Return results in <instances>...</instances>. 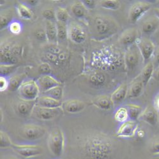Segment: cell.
Masks as SVG:
<instances>
[{
	"label": "cell",
	"mask_w": 159,
	"mask_h": 159,
	"mask_svg": "<svg viewBox=\"0 0 159 159\" xmlns=\"http://www.w3.org/2000/svg\"><path fill=\"white\" fill-rule=\"evenodd\" d=\"M113 150L111 138L102 132L86 135L80 144V151L84 159H111Z\"/></svg>",
	"instance_id": "1"
},
{
	"label": "cell",
	"mask_w": 159,
	"mask_h": 159,
	"mask_svg": "<svg viewBox=\"0 0 159 159\" xmlns=\"http://www.w3.org/2000/svg\"><path fill=\"white\" fill-rule=\"evenodd\" d=\"M92 36L97 40L105 39L116 34L119 25L111 17L103 15H96L90 21Z\"/></svg>",
	"instance_id": "2"
},
{
	"label": "cell",
	"mask_w": 159,
	"mask_h": 159,
	"mask_svg": "<svg viewBox=\"0 0 159 159\" xmlns=\"http://www.w3.org/2000/svg\"><path fill=\"white\" fill-rule=\"evenodd\" d=\"M47 146L50 153L56 157H60L63 153L65 147L64 132L59 128L53 129L48 135Z\"/></svg>",
	"instance_id": "3"
},
{
	"label": "cell",
	"mask_w": 159,
	"mask_h": 159,
	"mask_svg": "<svg viewBox=\"0 0 159 159\" xmlns=\"http://www.w3.org/2000/svg\"><path fill=\"white\" fill-rule=\"evenodd\" d=\"M20 99L27 101H36L38 98L40 89L36 81L34 80H25L17 90Z\"/></svg>",
	"instance_id": "4"
},
{
	"label": "cell",
	"mask_w": 159,
	"mask_h": 159,
	"mask_svg": "<svg viewBox=\"0 0 159 159\" xmlns=\"http://www.w3.org/2000/svg\"><path fill=\"white\" fill-rule=\"evenodd\" d=\"M46 129L36 124H26L22 126L19 133L25 139L35 141L42 138L46 134Z\"/></svg>",
	"instance_id": "5"
},
{
	"label": "cell",
	"mask_w": 159,
	"mask_h": 159,
	"mask_svg": "<svg viewBox=\"0 0 159 159\" xmlns=\"http://www.w3.org/2000/svg\"><path fill=\"white\" fill-rule=\"evenodd\" d=\"M16 153L24 158L37 157L42 155L43 150L40 146L34 144H16L12 148Z\"/></svg>",
	"instance_id": "6"
},
{
	"label": "cell",
	"mask_w": 159,
	"mask_h": 159,
	"mask_svg": "<svg viewBox=\"0 0 159 159\" xmlns=\"http://www.w3.org/2000/svg\"><path fill=\"white\" fill-rule=\"evenodd\" d=\"M64 113L62 107L56 108H47L36 105L32 115L36 118L41 120H52L60 116Z\"/></svg>",
	"instance_id": "7"
},
{
	"label": "cell",
	"mask_w": 159,
	"mask_h": 159,
	"mask_svg": "<svg viewBox=\"0 0 159 159\" xmlns=\"http://www.w3.org/2000/svg\"><path fill=\"white\" fill-rule=\"evenodd\" d=\"M152 5L145 2H139L132 5L129 10L128 20L131 24L136 23L145 14L150 10Z\"/></svg>",
	"instance_id": "8"
},
{
	"label": "cell",
	"mask_w": 159,
	"mask_h": 159,
	"mask_svg": "<svg viewBox=\"0 0 159 159\" xmlns=\"http://www.w3.org/2000/svg\"><path fill=\"white\" fill-rule=\"evenodd\" d=\"M141 56L140 52L136 44L127 47L124 57L126 69L128 71H132L136 68L139 64Z\"/></svg>",
	"instance_id": "9"
},
{
	"label": "cell",
	"mask_w": 159,
	"mask_h": 159,
	"mask_svg": "<svg viewBox=\"0 0 159 159\" xmlns=\"http://www.w3.org/2000/svg\"><path fill=\"white\" fill-rule=\"evenodd\" d=\"M68 31L69 39L76 44H81L86 39L87 34L84 28L75 21H71L68 24Z\"/></svg>",
	"instance_id": "10"
},
{
	"label": "cell",
	"mask_w": 159,
	"mask_h": 159,
	"mask_svg": "<svg viewBox=\"0 0 159 159\" xmlns=\"http://www.w3.org/2000/svg\"><path fill=\"white\" fill-rule=\"evenodd\" d=\"M143 61L147 64L154 54L155 50V45L150 39L146 38H139L136 42Z\"/></svg>",
	"instance_id": "11"
},
{
	"label": "cell",
	"mask_w": 159,
	"mask_h": 159,
	"mask_svg": "<svg viewBox=\"0 0 159 159\" xmlns=\"http://www.w3.org/2000/svg\"><path fill=\"white\" fill-rule=\"evenodd\" d=\"M138 124L134 120H127L122 124L116 131V135L118 138H132L136 135Z\"/></svg>",
	"instance_id": "12"
},
{
	"label": "cell",
	"mask_w": 159,
	"mask_h": 159,
	"mask_svg": "<svg viewBox=\"0 0 159 159\" xmlns=\"http://www.w3.org/2000/svg\"><path fill=\"white\" fill-rule=\"evenodd\" d=\"M85 103L78 99H70L62 103V108L64 113L76 114L82 112L85 108Z\"/></svg>",
	"instance_id": "13"
},
{
	"label": "cell",
	"mask_w": 159,
	"mask_h": 159,
	"mask_svg": "<svg viewBox=\"0 0 159 159\" xmlns=\"http://www.w3.org/2000/svg\"><path fill=\"white\" fill-rule=\"evenodd\" d=\"M36 81L40 89V92H42L43 94L50 89L61 85V83L50 75H41Z\"/></svg>",
	"instance_id": "14"
},
{
	"label": "cell",
	"mask_w": 159,
	"mask_h": 159,
	"mask_svg": "<svg viewBox=\"0 0 159 159\" xmlns=\"http://www.w3.org/2000/svg\"><path fill=\"white\" fill-rule=\"evenodd\" d=\"M36 105V101H27L20 99L16 104L17 113L21 116H28L32 115L33 110Z\"/></svg>",
	"instance_id": "15"
},
{
	"label": "cell",
	"mask_w": 159,
	"mask_h": 159,
	"mask_svg": "<svg viewBox=\"0 0 159 159\" xmlns=\"http://www.w3.org/2000/svg\"><path fill=\"white\" fill-rule=\"evenodd\" d=\"M139 32L136 28H130L124 31L119 38V42L123 46L129 47L136 44L139 39Z\"/></svg>",
	"instance_id": "16"
},
{
	"label": "cell",
	"mask_w": 159,
	"mask_h": 159,
	"mask_svg": "<svg viewBox=\"0 0 159 159\" xmlns=\"http://www.w3.org/2000/svg\"><path fill=\"white\" fill-rule=\"evenodd\" d=\"M139 118L148 125L154 126L158 122V116L156 110L151 106H148L142 111Z\"/></svg>",
	"instance_id": "17"
},
{
	"label": "cell",
	"mask_w": 159,
	"mask_h": 159,
	"mask_svg": "<svg viewBox=\"0 0 159 159\" xmlns=\"http://www.w3.org/2000/svg\"><path fill=\"white\" fill-rule=\"evenodd\" d=\"M144 84L140 75L134 80L128 89V98L130 99H136L142 94L144 90Z\"/></svg>",
	"instance_id": "18"
},
{
	"label": "cell",
	"mask_w": 159,
	"mask_h": 159,
	"mask_svg": "<svg viewBox=\"0 0 159 159\" xmlns=\"http://www.w3.org/2000/svg\"><path fill=\"white\" fill-rule=\"evenodd\" d=\"M17 57L12 51V47L9 45L1 47V64H16Z\"/></svg>",
	"instance_id": "19"
},
{
	"label": "cell",
	"mask_w": 159,
	"mask_h": 159,
	"mask_svg": "<svg viewBox=\"0 0 159 159\" xmlns=\"http://www.w3.org/2000/svg\"><path fill=\"white\" fill-rule=\"evenodd\" d=\"M92 104L100 110L105 111L110 110L114 107V103L111 97L106 95L98 96L94 100H92Z\"/></svg>",
	"instance_id": "20"
},
{
	"label": "cell",
	"mask_w": 159,
	"mask_h": 159,
	"mask_svg": "<svg viewBox=\"0 0 159 159\" xmlns=\"http://www.w3.org/2000/svg\"><path fill=\"white\" fill-rule=\"evenodd\" d=\"M62 101L56 100L50 96L43 95L36 99V105L43 108H56L62 107Z\"/></svg>",
	"instance_id": "21"
},
{
	"label": "cell",
	"mask_w": 159,
	"mask_h": 159,
	"mask_svg": "<svg viewBox=\"0 0 159 159\" xmlns=\"http://www.w3.org/2000/svg\"><path fill=\"white\" fill-rule=\"evenodd\" d=\"M159 27V20L157 17H150L146 19L141 25V31L146 34L155 33Z\"/></svg>",
	"instance_id": "22"
},
{
	"label": "cell",
	"mask_w": 159,
	"mask_h": 159,
	"mask_svg": "<svg viewBox=\"0 0 159 159\" xmlns=\"http://www.w3.org/2000/svg\"><path fill=\"white\" fill-rule=\"evenodd\" d=\"M45 30L47 41L52 44H56L58 41L56 22L46 20Z\"/></svg>",
	"instance_id": "23"
},
{
	"label": "cell",
	"mask_w": 159,
	"mask_h": 159,
	"mask_svg": "<svg viewBox=\"0 0 159 159\" xmlns=\"http://www.w3.org/2000/svg\"><path fill=\"white\" fill-rule=\"evenodd\" d=\"M128 87L125 84H122L113 92L111 95V99L114 104H117L122 102L127 96Z\"/></svg>",
	"instance_id": "24"
},
{
	"label": "cell",
	"mask_w": 159,
	"mask_h": 159,
	"mask_svg": "<svg viewBox=\"0 0 159 159\" xmlns=\"http://www.w3.org/2000/svg\"><path fill=\"white\" fill-rule=\"evenodd\" d=\"M154 70V65L153 62H148L147 64H145L140 75V76L142 79L143 83L144 86L148 84V83L150 80L151 78L153 76Z\"/></svg>",
	"instance_id": "25"
},
{
	"label": "cell",
	"mask_w": 159,
	"mask_h": 159,
	"mask_svg": "<svg viewBox=\"0 0 159 159\" xmlns=\"http://www.w3.org/2000/svg\"><path fill=\"white\" fill-rule=\"evenodd\" d=\"M71 11L75 17L78 19H82L85 17L87 9L82 2H75L71 7Z\"/></svg>",
	"instance_id": "26"
},
{
	"label": "cell",
	"mask_w": 159,
	"mask_h": 159,
	"mask_svg": "<svg viewBox=\"0 0 159 159\" xmlns=\"http://www.w3.org/2000/svg\"><path fill=\"white\" fill-rule=\"evenodd\" d=\"M16 6L18 15L21 19L24 20H30L33 18V12L29 7L21 3H17Z\"/></svg>",
	"instance_id": "27"
},
{
	"label": "cell",
	"mask_w": 159,
	"mask_h": 159,
	"mask_svg": "<svg viewBox=\"0 0 159 159\" xmlns=\"http://www.w3.org/2000/svg\"><path fill=\"white\" fill-rule=\"evenodd\" d=\"M25 78L24 75H16L11 76L9 79V87L10 91H16L19 89L22 83L24 82Z\"/></svg>",
	"instance_id": "28"
},
{
	"label": "cell",
	"mask_w": 159,
	"mask_h": 159,
	"mask_svg": "<svg viewBox=\"0 0 159 159\" xmlns=\"http://www.w3.org/2000/svg\"><path fill=\"white\" fill-rule=\"evenodd\" d=\"M90 83L96 87H100L104 85L106 82L105 76L101 73H92L89 78Z\"/></svg>",
	"instance_id": "29"
},
{
	"label": "cell",
	"mask_w": 159,
	"mask_h": 159,
	"mask_svg": "<svg viewBox=\"0 0 159 159\" xmlns=\"http://www.w3.org/2000/svg\"><path fill=\"white\" fill-rule=\"evenodd\" d=\"M127 109L128 111L129 118L131 120H136L139 118L143 110L141 107L133 104H129L127 105Z\"/></svg>",
	"instance_id": "30"
},
{
	"label": "cell",
	"mask_w": 159,
	"mask_h": 159,
	"mask_svg": "<svg viewBox=\"0 0 159 159\" xmlns=\"http://www.w3.org/2000/svg\"><path fill=\"white\" fill-rule=\"evenodd\" d=\"M58 41H64L68 38V24L61 22H56Z\"/></svg>",
	"instance_id": "31"
},
{
	"label": "cell",
	"mask_w": 159,
	"mask_h": 159,
	"mask_svg": "<svg viewBox=\"0 0 159 159\" xmlns=\"http://www.w3.org/2000/svg\"><path fill=\"white\" fill-rule=\"evenodd\" d=\"M44 95L50 96L56 100L61 101L63 97V87L62 84L50 89L47 92H45Z\"/></svg>",
	"instance_id": "32"
},
{
	"label": "cell",
	"mask_w": 159,
	"mask_h": 159,
	"mask_svg": "<svg viewBox=\"0 0 159 159\" xmlns=\"http://www.w3.org/2000/svg\"><path fill=\"white\" fill-rule=\"evenodd\" d=\"M13 14L11 11H3L1 12L0 16V27L1 30H3L6 27H8L9 24L12 22Z\"/></svg>",
	"instance_id": "33"
},
{
	"label": "cell",
	"mask_w": 159,
	"mask_h": 159,
	"mask_svg": "<svg viewBox=\"0 0 159 159\" xmlns=\"http://www.w3.org/2000/svg\"><path fill=\"white\" fill-rule=\"evenodd\" d=\"M14 144L7 133L3 130L0 131V147L2 149H11Z\"/></svg>",
	"instance_id": "34"
},
{
	"label": "cell",
	"mask_w": 159,
	"mask_h": 159,
	"mask_svg": "<svg viewBox=\"0 0 159 159\" xmlns=\"http://www.w3.org/2000/svg\"><path fill=\"white\" fill-rule=\"evenodd\" d=\"M115 120L118 122L124 123L129 118L128 111L126 107H120L115 113Z\"/></svg>",
	"instance_id": "35"
},
{
	"label": "cell",
	"mask_w": 159,
	"mask_h": 159,
	"mask_svg": "<svg viewBox=\"0 0 159 159\" xmlns=\"http://www.w3.org/2000/svg\"><path fill=\"white\" fill-rule=\"evenodd\" d=\"M99 5L103 8L114 11L118 10L121 7L120 2L118 1V0H104V1H100Z\"/></svg>",
	"instance_id": "36"
},
{
	"label": "cell",
	"mask_w": 159,
	"mask_h": 159,
	"mask_svg": "<svg viewBox=\"0 0 159 159\" xmlns=\"http://www.w3.org/2000/svg\"><path fill=\"white\" fill-rule=\"evenodd\" d=\"M56 20L58 22L66 23L67 24L69 19L70 15L68 10L62 7H58L56 10Z\"/></svg>",
	"instance_id": "37"
},
{
	"label": "cell",
	"mask_w": 159,
	"mask_h": 159,
	"mask_svg": "<svg viewBox=\"0 0 159 159\" xmlns=\"http://www.w3.org/2000/svg\"><path fill=\"white\" fill-rule=\"evenodd\" d=\"M17 64H1L0 66V73L1 76H5L10 75L12 72L17 68Z\"/></svg>",
	"instance_id": "38"
},
{
	"label": "cell",
	"mask_w": 159,
	"mask_h": 159,
	"mask_svg": "<svg viewBox=\"0 0 159 159\" xmlns=\"http://www.w3.org/2000/svg\"><path fill=\"white\" fill-rule=\"evenodd\" d=\"M8 30L10 33L14 34H19L22 30V25L18 20L12 21L8 25Z\"/></svg>",
	"instance_id": "39"
},
{
	"label": "cell",
	"mask_w": 159,
	"mask_h": 159,
	"mask_svg": "<svg viewBox=\"0 0 159 159\" xmlns=\"http://www.w3.org/2000/svg\"><path fill=\"white\" fill-rule=\"evenodd\" d=\"M150 152L153 155H159V136L154 137L149 146Z\"/></svg>",
	"instance_id": "40"
},
{
	"label": "cell",
	"mask_w": 159,
	"mask_h": 159,
	"mask_svg": "<svg viewBox=\"0 0 159 159\" xmlns=\"http://www.w3.org/2000/svg\"><path fill=\"white\" fill-rule=\"evenodd\" d=\"M42 16L46 19V20L57 22L56 11L51 8L44 10L42 11Z\"/></svg>",
	"instance_id": "41"
},
{
	"label": "cell",
	"mask_w": 159,
	"mask_h": 159,
	"mask_svg": "<svg viewBox=\"0 0 159 159\" xmlns=\"http://www.w3.org/2000/svg\"><path fill=\"white\" fill-rule=\"evenodd\" d=\"M38 71L41 75H50L52 73V68L49 63L45 62L39 66Z\"/></svg>",
	"instance_id": "42"
},
{
	"label": "cell",
	"mask_w": 159,
	"mask_h": 159,
	"mask_svg": "<svg viewBox=\"0 0 159 159\" xmlns=\"http://www.w3.org/2000/svg\"><path fill=\"white\" fill-rule=\"evenodd\" d=\"M45 57L48 61L53 63L54 64H56L57 66L61 64V62L59 61L57 55H56V54H52V53L47 52L45 53Z\"/></svg>",
	"instance_id": "43"
},
{
	"label": "cell",
	"mask_w": 159,
	"mask_h": 159,
	"mask_svg": "<svg viewBox=\"0 0 159 159\" xmlns=\"http://www.w3.org/2000/svg\"><path fill=\"white\" fill-rule=\"evenodd\" d=\"M9 87V81L5 76H0V91L3 92L7 89Z\"/></svg>",
	"instance_id": "44"
},
{
	"label": "cell",
	"mask_w": 159,
	"mask_h": 159,
	"mask_svg": "<svg viewBox=\"0 0 159 159\" xmlns=\"http://www.w3.org/2000/svg\"><path fill=\"white\" fill-rule=\"evenodd\" d=\"M34 34L36 38L39 39V40H47L46 32L45 30H38L35 32Z\"/></svg>",
	"instance_id": "45"
},
{
	"label": "cell",
	"mask_w": 159,
	"mask_h": 159,
	"mask_svg": "<svg viewBox=\"0 0 159 159\" xmlns=\"http://www.w3.org/2000/svg\"><path fill=\"white\" fill-rule=\"evenodd\" d=\"M82 2L87 10L94 9L96 5V2L92 1V0H84V1H82Z\"/></svg>",
	"instance_id": "46"
},
{
	"label": "cell",
	"mask_w": 159,
	"mask_h": 159,
	"mask_svg": "<svg viewBox=\"0 0 159 159\" xmlns=\"http://www.w3.org/2000/svg\"><path fill=\"white\" fill-rule=\"evenodd\" d=\"M152 77L156 81L159 82V68H158L155 70H154Z\"/></svg>",
	"instance_id": "47"
},
{
	"label": "cell",
	"mask_w": 159,
	"mask_h": 159,
	"mask_svg": "<svg viewBox=\"0 0 159 159\" xmlns=\"http://www.w3.org/2000/svg\"><path fill=\"white\" fill-rule=\"evenodd\" d=\"M154 104H155V108L159 111V93L155 98Z\"/></svg>",
	"instance_id": "48"
},
{
	"label": "cell",
	"mask_w": 159,
	"mask_h": 159,
	"mask_svg": "<svg viewBox=\"0 0 159 159\" xmlns=\"http://www.w3.org/2000/svg\"><path fill=\"white\" fill-rule=\"evenodd\" d=\"M155 62L159 64V48H157L156 50H155Z\"/></svg>",
	"instance_id": "49"
},
{
	"label": "cell",
	"mask_w": 159,
	"mask_h": 159,
	"mask_svg": "<svg viewBox=\"0 0 159 159\" xmlns=\"http://www.w3.org/2000/svg\"><path fill=\"white\" fill-rule=\"evenodd\" d=\"M154 12L155 14L156 17L158 18V19L159 20V8H155L154 9Z\"/></svg>",
	"instance_id": "50"
},
{
	"label": "cell",
	"mask_w": 159,
	"mask_h": 159,
	"mask_svg": "<svg viewBox=\"0 0 159 159\" xmlns=\"http://www.w3.org/2000/svg\"><path fill=\"white\" fill-rule=\"evenodd\" d=\"M28 3L31 6H34L38 3V1H27Z\"/></svg>",
	"instance_id": "51"
},
{
	"label": "cell",
	"mask_w": 159,
	"mask_h": 159,
	"mask_svg": "<svg viewBox=\"0 0 159 159\" xmlns=\"http://www.w3.org/2000/svg\"><path fill=\"white\" fill-rule=\"evenodd\" d=\"M6 159H19V158H17L16 157H14V156H10V157H7Z\"/></svg>",
	"instance_id": "52"
}]
</instances>
